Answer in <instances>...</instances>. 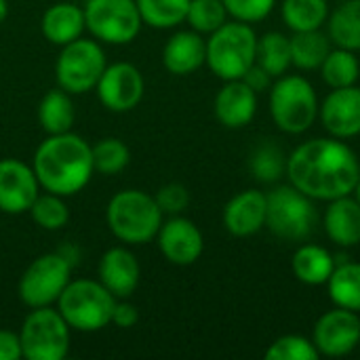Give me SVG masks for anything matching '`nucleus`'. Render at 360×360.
Segmentation results:
<instances>
[{
    "label": "nucleus",
    "mask_w": 360,
    "mask_h": 360,
    "mask_svg": "<svg viewBox=\"0 0 360 360\" xmlns=\"http://www.w3.org/2000/svg\"><path fill=\"white\" fill-rule=\"evenodd\" d=\"M289 42H291V65L304 72L321 70L333 44L329 34H325L323 30L293 32Z\"/></svg>",
    "instance_id": "nucleus-25"
},
{
    "label": "nucleus",
    "mask_w": 360,
    "mask_h": 360,
    "mask_svg": "<svg viewBox=\"0 0 360 360\" xmlns=\"http://www.w3.org/2000/svg\"><path fill=\"white\" fill-rule=\"evenodd\" d=\"M27 213L34 224L46 232L63 230L70 221V207L65 202V196L53 192H40Z\"/></svg>",
    "instance_id": "nucleus-32"
},
{
    "label": "nucleus",
    "mask_w": 360,
    "mask_h": 360,
    "mask_svg": "<svg viewBox=\"0 0 360 360\" xmlns=\"http://www.w3.org/2000/svg\"><path fill=\"white\" fill-rule=\"evenodd\" d=\"M321 356H348L360 346V316L359 312L338 308L325 312L314 325L312 338Z\"/></svg>",
    "instance_id": "nucleus-13"
},
{
    "label": "nucleus",
    "mask_w": 360,
    "mask_h": 360,
    "mask_svg": "<svg viewBox=\"0 0 360 360\" xmlns=\"http://www.w3.org/2000/svg\"><path fill=\"white\" fill-rule=\"evenodd\" d=\"M139 278H141V266L135 253L127 247L108 249L97 264V281L116 300H129L137 291Z\"/></svg>",
    "instance_id": "nucleus-17"
},
{
    "label": "nucleus",
    "mask_w": 360,
    "mask_h": 360,
    "mask_svg": "<svg viewBox=\"0 0 360 360\" xmlns=\"http://www.w3.org/2000/svg\"><path fill=\"white\" fill-rule=\"evenodd\" d=\"M146 82L139 68H135L129 61H118L112 65H105L95 93L101 101V105L110 112L124 114L139 105L143 99Z\"/></svg>",
    "instance_id": "nucleus-12"
},
{
    "label": "nucleus",
    "mask_w": 360,
    "mask_h": 360,
    "mask_svg": "<svg viewBox=\"0 0 360 360\" xmlns=\"http://www.w3.org/2000/svg\"><path fill=\"white\" fill-rule=\"evenodd\" d=\"M139 319L137 306H133L129 300H116L114 312H112V325L120 329H131Z\"/></svg>",
    "instance_id": "nucleus-39"
},
{
    "label": "nucleus",
    "mask_w": 360,
    "mask_h": 360,
    "mask_svg": "<svg viewBox=\"0 0 360 360\" xmlns=\"http://www.w3.org/2000/svg\"><path fill=\"white\" fill-rule=\"evenodd\" d=\"M340 2H344V0H340Z\"/></svg>",
    "instance_id": "nucleus-46"
},
{
    "label": "nucleus",
    "mask_w": 360,
    "mask_h": 360,
    "mask_svg": "<svg viewBox=\"0 0 360 360\" xmlns=\"http://www.w3.org/2000/svg\"><path fill=\"white\" fill-rule=\"evenodd\" d=\"M281 13L291 32L321 30L329 19V0H283Z\"/></svg>",
    "instance_id": "nucleus-28"
},
{
    "label": "nucleus",
    "mask_w": 360,
    "mask_h": 360,
    "mask_svg": "<svg viewBox=\"0 0 360 360\" xmlns=\"http://www.w3.org/2000/svg\"><path fill=\"white\" fill-rule=\"evenodd\" d=\"M255 63L264 68L272 78L287 74L291 68V42L281 32H268L257 38V53Z\"/></svg>",
    "instance_id": "nucleus-29"
},
{
    "label": "nucleus",
    "mask_w": 360,
    "mask_h": 360,
    "mask_svg": "<svg viewBox=\"0 0 360 360\" xmlns=\"http://www.w3.org/2000/svg\"><path fill=\"white\" fill-rule=\"evenodd\" d=\"M354 198L360 202V179H359V184H356V188H354Z\"/></svg>",
    "instance_id": "nucleus-44"
},
{
    "label": "nucleus",
    "mask_w": 360,
    "mask_h": 360,
    "mask_svg": "<svg viewBox=\"0 0 360 360\" xmlns=\"http://www.w3.org/2000/svg\"><path fill=\"white\" fill-rule=\"evenodd\" d=\"M91 152H93L95 173H101V175H108V177L122 173L131 162V150L118 137L99 139L95 146H91Z\"/></svg>",
    "instance_id": "nucleus-34"
},
{
    "label": "nucleus",
    "mask_w": 360,
    "mask_h": 360,
    "mask_svg": "<svg viewBox=\"0 0 360 360\" xmlns=\"http://www.w3.org/2000/svg\"><path fill=\"white\" fill-rule=\"evenodd\" d=\"M160 211L165 217H171V215H181L188 205H190V192L186 186L181 184H165L156 194H154Z\"/></svg>",
    "instance_id": "nucleus-38"
},
{
    "label": "nucleus",
    "mask_w": 360,
    "mask_h": 360,
    "mask_svg": "<svg viewBox=\"0 0 360 360\" xmlns=\"http://www.w3.org/2000/svg\"><path fill=\"white\" fill-rule=\"evenodd\" d=\"M108 65L105 51L99 40L80 36L78 40L61 46L55 61L57 86L70 95H82L95 91L103 70Z\"/></svg>",
    "instance_id": "nucleus-8"
},
{
    "label": "nucleus",
    "mask_w": 360,
    "mask_h": 360,
    "mask_svg": "<svg viewBox=\"0 0 360 360\" xmlns=\"http://www.w3.org/2000/svg\"><path fill=\"white\" fill-rule=\"evenodd\" d=\"M55 306L72 331L95 333L112 325L116 297L97 278H78L68 283Z\"/></svg>",
    "instance_id": "nucleus-4"
},
{
    "label": "nucleus",
    "mask_w": 360,
    "mask_h": 360,
    "mask_svg": "<svg viewBox=\"0 0 360 360\" xmlns=\"http://www.w3.org/2000/svg\"><path fill=\"white\" fill-rule=\"evenodd\" d=\"M323 224L338 247L350 249L360 245V202L352 194L329 200Z\"/></svg>",
    "instance_id": "nucleus-22"
},
{
    "label": "nucleus",
    "mask_w": 360,
    "mask_h": 360,
    "mask_svg": "<svg viewBox=\"0 0 360 360\" xmlns=\"http://www.w3.org/2000/svg\"><path fill=\"white\" fill-rule=\"evenodd\" d=\"M158 251L173 266H192L205 251V238L200 228L181 215H171L162 221L156 234Z\"/></svg>",
    "instance_id": "nucleus-15"
},
{
    "label": "nucleus",
    "mask_w": 360,
    "mask_h": 360,
    "mask_svg": "<svg viewBox=\"0 0 360 360\" xmlns=\"http://www.w3.org/2000/svg\"><path fill=\"white\" fill-rule=\"evenodd\" d=\"M327 287L329 297L338 308L360 312V264L348 259L338 264Z\"/></svg>",
    "instance_id": "nucleus-27"
},
{
    "label": "nucleus",
    "mask_w": 360,
    "mask_h": 360,
    "mask_svg": "<svg viewBox=\"0 0 360 360\" xmlns=\"http://www.w3.org/2000/svg\"><path fill=\"white\" fill-rule=\"evenodd\" d=\"M249 167H251V173L257 181L274 184L276 179L287 175V156L276 143L264 141L251 152Z\"/></svg>",
    "instance_id": "nucleus-33"
},
{
    "label": "nucleus",
    "mask_w": 360,
    "mask_h": 360,
    "mask_svg": "<svg viewBox=\"0 0 360 360\" xmlns=\"http://www.w3.org/2000/svg\"><path fill=\"white\" fill-rule=\"evenodd\" d=\"M74 120H76V110L70 93L57 86L42 95L38 103V122L46 135H59L72 131Z\"/></svg>",
    "instance_id": "nucleus-24"
},
{
    "label": "nucleus",
    "mask_w": 360,
    "mask_h": 360,
    "mask_svg": "<svg viewBox=\"0 0 360 360\" xmlns=\"http://www.w3.org/2000/svg\"><path fill=\"white\" fill-rule=\"evenodd\" d=\"M224 0H190L186 21L198 34H213L228 21Z\"/></svg>",
    "instance_id": "nucleus-35"
},
{
    "label": "nucleus",
    "mask_w": 360,
    "mask_h": 360,
    "mask_svg": "<svg viewBox=\"0 0 360 360\" xmlns=\"http://www.w3.org/2000/svg\"><path fill=\"white\" fill-rule=\"evenodd\" d=\"M0 224H2V211H0Z\"/></svg>",
    "instance_id": "nucleus-45"
},
{
    "label": "nucleus",
    "mask_w": 360,
    "mask_h": 360,
    "mask_svg": "<svg viewBox=\"0 0 360 360\" xmlns=\"http://www.w3.org/2000/svg\"><path fill=\"white\" fill-rule=\"evenodd\" d=\"M255 53L257 34L251 23L226 21L207 38V65L224 82L240 80L255 63Z\"/></svg>",
    "instance_id": "nucleus-5"
},
{
    "label": "nucleus",
    "mask_w": 360,
    "mask_h": 360,
    "mask_svg": "<svg viewBox=\"0 0 360 360\" xmlns=\"http://www.w3.org/2000/svg\"><path fill=\"white\" fill-rule=\"evenodd\" d=\"M6 15H8V2L6 0H0V23L6 19Z\"/></svg>",
    "instance_id": "nucleus-43"
},
{
    "label": "nucleus",
    "mask_w": 360,
    "mask_h": 360,
    "mask_svg": "<svg viewBox=\"0 0 360 360\" xmlns=\"http://www.w3.org/2000/svg\"><path fill=\"white\" fill-rule=\"evenodd\" d=\"M268 360H319L321 354L312 340L304 335H283L274 340L266 352Z\"/></svg>",
    "instance_id": "nucleus-36"
},
{
    "label": "nucleus",
    "mask_w": 360,
    "mask_h": 360,
    "mask_svg": "<svg viewBox=\"0 0 360 360\" xmlns=\"http://www.w3.org/2000/svg\"><path fill=\"white\" fill-rule=\"evenodd\" d=\"M270 114L283 133H306L319 118V97L310 80L300 74L278 76L270 86Z\"/></svg>",
    "instance_id": "nucleus-6"
},
{
    "label": "nucleus",
    "mask_w": 360,
    "mask_h": 360,
    "mask_svg": "<svg viewBox=\"0 0 360 360\" xmlns=\"http://www.w3.org/2000/svg\"><path fill=\"white\" fill-rule=\"evenodd\" d=\"M105 221L114 238L133 247L152 243L165 221V215L152 194L127 188L110 198L105 207Z\"/></svg>",
    "instance_id": "nucleus-3"
},
{
    "label": "nucleus",
    "mask_w": 360,
    "mask_h": 360,
    "mask_svg": "<svg viewBox=\"0 0 360 360\" xmlns=\"http://www.w3.org/2000/svg\"><path fill=\"white\" fill-rule=\"evenodd\" d=\"M32 169L44 192L76 196L95 173L91 143L74 131L46 135L34 152Z\"/></svg>",
    "instance_id": "nucleus-2"
},
{
    "label": "nucleus",
    "mask_w": 360,
    "mask_h": 360,
    "mask_svg": "<svg viewBox=\"0 0 360 360\" xmlns=\"http://www.w3.org/2000/svg\"><path fill=\"white\" fill-rule=\"evenodd\" d=\"M319 118L325 131L338 139L360 135V89L356 84L333 89L319 105Z\"/></svg>",
    "instance_id": "nucleus-16"
},
{
    "label": "nucleus",
    "mask_w": 360,
    "mask_h": 360,
    "mask_svg": "<svg viewBox=\"0 0 360 360\" xmlns=\"http://www.w3.org/2000/svg\"><path fill=\"white\" fill-rule=\"evenodd\" d=\"M266 209L268 198L264 192L255 188L238 192L224 207V228L236 238L253 236L262 228H266Z\"/></svg>",
    "instance_id": "nucleus-18"
},
{
    "label": "nucleus",
    "mask_w": 360,
    "mask_h": 360,
    "mask_svg": "<svg viewBox=\"0 0 360 360\" xmlns=\"http://www.w3.org/2000/svg\"><path fill=\"white\" fill-rule=\"evenodd\" d=\"M321 76L331 89H344L356 84L360 76V61L354 51L331 49L321 65Z\"/></svg>",
    "instance_id": "nucleus-31"
},
{
    "label": "nucleus",
    "mask_w": 360,
    "mask_h": 360,
    "mask_svg": "<svg viewBox=\"0 0 360 360\" xmlns=\"http://www.w3.org/2000/svg\"><path fill=\"white\" fill-rule=\"evenodd\" d=\"M295 278L310 287L327 285L335 270V255L321 245H302L291 259Z\"/></svg>",
    "instance_id": "nucleus-23"
},
{
    "label": "nucleus",
    "mask_w": 360,
    "mask_h": 360,
    "mask_svg": "<svg viewBox=\"0 0 360 360\" xmlns=\"http://www.w3.org/2000/svg\"><path fill=\"white\" fill-rule=\"evenodd\" d=\"M40 181L32 165L17 158L0 160V211L6 215H23L30 211L38 194Z\"/></svg>",
    "instance_id": "nucleus-14"
},
{
    "label": "nucleus",
    "mask_w": 360,
    "mask_h": 360,
    "mask_svg": "<svg viewBox=\"0 0 360 360\" xmlns=\"http://www.w3.org/2000/svg\"><path fill=\"white\" fill-rule=\"evenodd\" d=\"M86 32L105 44H131L141 32V15L135 0H86Z\"/></svg>",
    "instance_id": "nucleus-10"
},
{
    "label": "nucleus",
    "mask_w": 360,
    "mask_h": 360,
    "mask_svg": "<svg viewBox=\"0 0 360 360\" xmlns=\"http://www.w3.org/2000/svg\"><path fill=\"white\" fill-rule=\"evenodd\" d=\"M57 253L74 268L76 264H78V247L76 245H72V243H68L65 247H61V249H57Z\"/></svg>",
    "instance_id": "nucleus-42"
},
{
    "label": "nucleus",
    "mask_w": 360,
    "mask_h": 360,
    "mask_svg": "<svg viewBox=\"0 0 360 360\" xmlns=\"http://www.w3.org/2000/svg\"><path fill=\"white\" fill-rule=\"evenodd\" d=\"M266 228L283 240H306L316 226V207L295 186H281L266 194Z\"/></svg>",
    "instance_id": "nucleus-9"
},
{
    "label": "nucleus",
    "mask_w": 360,
    "mask_h": 360,
    "mask_svg": "<svg viewBox=\"0 0 360 360\" xmlns=\"http://www.w3.org/2000/svg\"><path fill=\"white\" fill-rule=\"evenodd\" d=\"M72 266L57 253H44L36 257L21 274L17 295L23 306L44 308L55 306L68 283L72 281Z\"/></svg>",
    "instance_id": "nucleus-11"
},
{
    "label": "nucleus",
    "mask_w": 360,
    "mask_h": 360,
    "mask_svg": "<svg viewBox=\"0 0 360 360\" xmlns=\"http://www.w3.org/2000/svg\"><path fill=\"white\" fill-rule=\"evenodd\" d=\"M329 38L335 46L360 51V0H344L327 19Z\"/></svg>",
    "instance_id": "nucleus-26"
},
{
    "label": "nucleus",
    "mask_w": 360,
    "mask_h": 360,
    "mask_svg": "<svg viewBox=\"0 0 360 360\" xmlns=\"http://www.w3.org/2000/svg\"><path fill=\"white\" fill-rule=\"evenodd\" d=\"M215 118L226 129H243L257 114V93L240 78L226 80L215 95Z\"/></svg>",
    "instance_id": "nucleus-19"
},
{
    "label": "nucleus",
    "mask_w": 360,
    "mask_h": 360,
    "mask_svg": "<svg viewBox=\"0 0 360 360\" xmlns=\"http://www.w3.org/2000/svg\"><path fill=\"white\" fill-rule=\"evenodd\" d=\"M207 63V40L194 30L175 32L162 46V65L173 76H190Z\"/></svg>",
    "instance_id": "nucleus-20"
},
{
    "label": "nucleus",
    "mask_w": 360,
    "mask_h": 360,
    "mask_svg": "<svg viewBox=\"0 0 360 360\" xmlns=\"http://www.w3.org/2000/svg\"><path fill=\"white\" fill-rule=\"evenodd\" d=\"M143 25L154 30H171L186 21L190 0H135Z\"/></svg>",
    "instance_id": "nucleus-30"
},
{
    "label": "nucleus",
    "mask_w": 360,
    "mask_h": 360,
    "mask_svg": "<svg viewBox=\"0 0 360 360\" xmlns=\"http://www.w3.org/2000/svg\"><path fill=\"white\" fill-rule=\"evenodd\" d=\"M86 30L84 8L76 2H55L40 19V32L46 42L55 46H65L78 40Z\"/></svg>",
    "instance_id": "nucleus-21"
},
{
    "label": "nucleus",
    "mask_w": 360,
    "mask_h": 360,
    "mask_svg": "<svg viewBox=\"0 0 360 360\" xmlns=\"http://www.w3.org/2000/svg\"><path fill=\"white\" fill-rule=\"evenodd\" d=\"M228 15L243 23L264 21L276 6V0H224Z\"/></svg>",
    "instance_id": "nucleus-37"
},
{
    "label": "nucleus",
    "mask_w": 360,
    "mask_h": 360,
    "mask_svg": "<svg viewBox=\"0 0 360 360\" xmlns=\"http://www.w3.org/2000/svg\"><path fill=\"white\" fill-rule=\"evenodd\" d=\"M19 359H23L19 333L8 331V329H0V360H19Z\"/></svg>",
    "instance_id": "nucleus-40"
},
{
    "label": "nucleus",
    "mask_w": 360,
    "mask_h": 360,
    "mask_svg": "<svg viewBox=\"0 0 360 360\" xmlns=\"http://www.w3.org/2000/svg\"><path fill=\"white\" fill-rule=\"evenodd\" d=\"M25 360H63L70 352L72 329L57 308H32L19 327Z\"/></svg>",
    "instance_id": "nucleus-7"
},
{
    "label": "nucleus",
    "mask_w": 360,
    "mask_h": 360,
    "mask_svg": "<svg viewBox=\"0 0 360 360\" xmlns=\"http://www.w3.org/2000/svg\"><path fill=\"white\" fill-rule=\"evenodd\" d=\"M291 186L312 200H335L354 194L360 179V160L354 150L338 137L304 141L287 156Z\"/></svg>",
    "instance_id": "nucleus-1"
},
{
    "label": "nucleus",
    "mask_w": 360,
    "mask_h": 360,
    "mask_svg": "<svg viewBox=\"0 0 360 360\" xmlns=\"http://www.w3.org/2000/svg\"><path fill=\"white\" fill-rule=\"evenodd\" d=\"M243 80H245L255 93H262V91H266V89L272 86V76H270L264 68H259L257 63H253V65L247 70V74L243 76Z\"/></svg>",
    "instance_id": "nucleus-41"
}]
</instances>
